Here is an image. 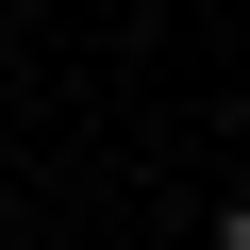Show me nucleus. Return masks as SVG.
Returning <instances> with one entry per match:
<instances>
[{
  "instance_id": "f257e3e1",
  "label": "nucleus",
  "mask_w": 250,
  "mask_h": 250,
  "mask_svg": "<svg viewBox=\"0 0 250 250\" xmlns=\"http://www.w3.org/2000/svg\"><path fill=\"white\" fill-rule=\"evenodd\" d=\"M217 250H250V200H233V217H217Z\"/></svg>"
}]
</instances>
